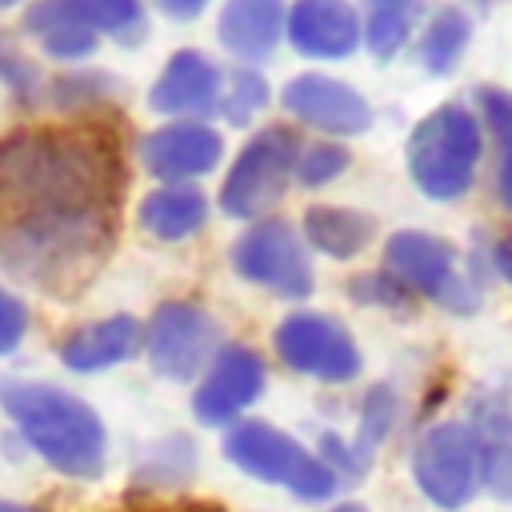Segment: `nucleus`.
Wrapping results in <instances>:
<instances>
[{"instance_id": "nucleus-1", "label": "nucleus", "mask_w": 512, "mask_h": 512, "mask_svg": "<svg viewBox=\"0 0 512 512\" xmlns=\"http://www.w3.org/2000/svg\"><path fill=\"white\" fill-rule=\"evenodd\" d=\"M124 192L112 128L24 124L0 136V260L48 292L72 296L104 264Z\"/></svg>"}, {"instance_id": "nucleus-2", "label": "nucleus", "mask_w": 512, "mask_h": 512, "mask_svg": "<svg viewBox=\"0 0 512 512\" xmlns=\"http://www.w3.org/2000/svg\"><path fill=\"white\" fill-rule=\"evenodd\" d=\"M0 408L24 444L72 480H96L108 460L104 420L88 400L44 380H0Z\"/></svg>"}, {"instance_id": "nucleus-3", "label": "nucleus", "mask_w": 512, "mask_h": 512, "mask_svg": "<svg viewBox=\"0 0 512 512\" xmlns=\"http://www.w3.org/2000/svg\"><path fill=\"white\" fill-rule=\"evenodd\" d=\"M408 176L432 200H460L484 156L480 116L464 104L432 108L408 136Z\"/></svg>"}, {"instance_id": "nucleus-4", "label": "nucleus", "mask_w": 512, "mask_h": 512, "mask_svg": "<svg viewBox=\"0 0 512 512\" xmlns=\"http://www.w3.org/2000/svg\"><path fill=\"white\" fill-rule=\"evenodd\" d=\"M224 456L252 480L280 484L300 500H328L340 488V476L308 452L296 436L280 432L268 420H240L224 436Z\"/></svg>"}, {"instance_id": "nucleus-5", "label": "nucleus", "mask_w": 512, "mask_h": 512, "mask_svg": "<svg viewBox=\"0 0 512 512\" xmlns=\"http://www.w3.org/2000/svg\"><path fill=\"white\" fill-rule=\"evenodd\" d=\"M300 136L288 124H264L232 160L220 184V208L232 220H260L296 180Z\"/></svg>"}, {"instance_id": "nucleus-6", "label": "nucleus", "mask_w": 512, "mask_h": 512, "mask_svg": "<svg viewBox=\"0 0 512 512\" xmlns=\"http://www.w3.org/2000/svg\"><path fill=\"white\" fill-rule=\"evenodd\" d=\"M384 268L412 292L428 296L448 312H476L480 308V288L456 268V248L444 236L432 232H392L384 244Z\"/></svg>"}, {"instance_id": "nucleus-7", "label": "nucleus", "mask_w": 512, "mask_h": 512, "mask_svg": "<svg viewBox=\"0 0 512 512\" xmlns=\"http://www.w3.org/2000/svg\"><path fill=\"white\" fill-rule=\"evenodd\" d=\"M232 268L240 280L264 288L272 296H288V300H304L316 284L304 236L288 220H276V216L248 224L236 236Z\"/></svg>"}, {"instance_id": "nucleus-8", "label": "nucleus", "mask_w": 512, "mask_h": 512, "mask_svg": "<svg viewBox=\"0 0 512 512\" xmlns=\"http://www.w3.org/2000/svg\"><path fill=\"white\" fill-rule=\"evenodd\" d=\"M220 348L216 316L196 300H164L144 324V356L156 376L188 384L200 376Z\"/></svg>"}, {"instance_id": "nucleus-9", "label": "nucleus", "mask_w": 512, "mask_h": 512, "mask_svg": "<svg viewBox=\"0 0 512 512\" xmlns=\"http://www.w3.org/2000/svg\"><path fill=\"white\" fill-rule=\"evenodd\" d=\"M272 348L284 368L320 384H348L360 372V348L352 332L328 312H292L276 324Z\"/></svg>"}, {"instance_id": "nucleus-10", "label": "nucleus", "mask_w": 512, "mask_h": 512, "mask_svg": "<svg viewBox=\"0 0 512 512\" xmlns=\"http://www.w3.org/2000/svg\"><path fill=\"white\" fill-rule=\"evenodd\" d=\"M412 480L436 508H464L480 488L476 432L460 420L432 424L412 448Z\"/></svg>"}, {"instance_id": "nucleus-11", "label": "nucleus", "mask_w": 512, "mask_h": 512, "mask_svg": "<svg viewBox=\"0 0 512 512\" xmlns=\"http://www.w3.org/2000/svg\"><path fill=\"white\" fill-rule=\"evenodd\" d=\"M264 384H268V372H264V360L256 348L220 344L192 392V416L208 428L236 424L264 396Z\"/></svg>"}, {"instance_id": "nucleus-12", "label": "nucleus", "mask_w": 512, "mask_h": 512, "mask_svg": "<svg viewBox=\"0 0 512 512\" xmlns=\"http://www.w3.org/2000/svg\"><path fill=\"white\" fill-rule=\"evenodd\" d=\"M136 156L160 184H192L224 160V140L204 120H168L140 136Z\"/></svg>"}, {"instance_id": "nucleus-13", "label": "nucleus", "mask_w": 512, "mask_h": 512, "mask_svg": "<svg viewBox=\"0 0 512 512\" xmlns=\"http://www.w3.org/2000/svg\"><path fill=\"white\" fill-rule=\"evenodd\" d=\"M280 104H284L288 116H296L300 124H308L324 136H360L372 124L368 100L352 84H344L336 76H324V72L292 76L280 92Z\"/></svg>"}, {"instance_id": "nucleus-14", "label": "nucleus", "mask_w": 512, "mask_h": 512, "mask_svg": "<svg viewBox=\"0 0 512 512\" xmlns=\"http://www.w3.org/2000/svg\"><path fill=\"white\" fill-rule=\"evenodd\" d=\"M284 36L308 60H344L360 48L364 24L348 0H292Z\"/></svg>"}, {"instance_id": "nucleus-15", "label": "nucleus", "mask_w": 512, "mask_h": 512, "mask_svg": "<svg viewBox=\"0 0 512 512\" xmlns=\"http://www.w3.org/2000/svg\"><path fill=\"white\" fill-rule=\"evenodd\" d=\"M216 100H220V68L196 48L172 52L156 84L148 88V108L172 120L216 116Z\"/></svg>"}, {"instance_id": "nucleus-16", "label": "nucleus", "mask_w": 512, "mask_h": 512, "mask_svg": "<svg viewBox=\"0 0 512 512\" xmlns=\"http://www.w3.org/2000/svg\"><path fill=\"white\" fill-rule=\"evenodd\" d=\"M284 0H224L216 20V40L240 64H260L276 52L284 36Z\"/></svg>"}, {"instance_id": "nucleus-17", "label": "nucleus", "mask_w": 512, "mask_h": 512, "mask_svg": "<svg viewBox=\"0 0 512 512\" xmlns=\"http://www.w3.org/2000/svg\"><path fill=\"white\" fill-rule=\"evenodd\" d=\"M56 352H60V364L72 372H104L144 352V324L136 316L116 312V316H104L64 336Z\"/></svg>"}, {"instance_id": "nucleus-18", "label": "nucleus", "mask_w": 512, "mask_h": 512, "mask_svg": "<svg viewBox=\"0 0 512 512\" xmlns=\"http://www.w3.org/2000/svg\"><path fill=\"white\" fill-rule=\"evenodd\" d=\"M136 224L156 240H188L208 224V196L196 184H156L136 204Z\"/></svg>"}, {"instance_id": "nucleus-19", "label": "nucleus", "mask_w": 512, "mask_h": 512, "mask_svg": "<svg viewBox=\"0 0 512 512\" xmlns=\"http://www.w3.org/2000/svg\"><path fill=\"white\" fill-rule=\"evenodd\" d=\"M304 244L316 248L320 256L332 260H348L360 256L372 236H376V220L356 212V208H340V204H312L304 212Z\"/></svg>"}, {"instance_id": "nucleus-20", "label": "nucleus", "mask_w": 512, "mask_h": 512, "mask_svg": "<svg viewBox=\"0 0 512 512\" xmlns=\"http://www.w3.org/2000/svg\"><path fill=\"white\" fill-rule=\"evenodd\" d=\"M24 32H32L52 60H88L96 52V44H100V36L84 20H76L64 8V0H36V4H28Z\"/></svg>"}, {"instance_id": "nucleus-21", "label": "nucleus", "mask_w": 512, "mask_h": 512, "mask_svg": "<svg viewBox=\"0 0 512 512\" xmlns=\"http://www.w3.org/2000/svg\"><path fill=\"white\" fill-rule=\"evenodd\" d=\"M476 432V456H480V484L496 500H512V420L496 404H480L476 420L468 424Z\"/></svg>"}, {"instance_id": "nucleus-22", "label": "nucleus", "mask_w": 512, "mask_h": 512, "mask_svg": "<svg viewBox=\"0 0 512 512\" xmlns=\"http://www.w3.org/2000/svg\"><path fill=\"white\" fill-rule=\"evenodd\" d=\"M468 40H472V20H468V12L456 8V4H444V8H436L432 20L424 24L420 44H416V56H420L424 72L444 76V72H452V68L460 64Z\"/></svg>"}, {"instance_id": "nucleus-23", "label": "nucleus", "mask_w": 512, "mask_h": 512, "mask_svg": "<svg viewBox=\"0 0 512 512\" xmlns=\"http://www.w3.org/2000/svg\"><path fill=\"white\" fill-rule=\"evenodd\" d=\"M64 8L76 20H84L96 36H112L124 48H136L148 32L140 0H64Z\"/></svg>"}, {"instance_id": "nucleus-24", "label": "nucleus", "mask_w": 512, "mask_h": 512, "mask_svg": "<svg viewBox=\"0 0 512 512\" xmlns=\"http://www.w3.org/2000/svg\"><path fill=\"white\" fill-rule=\"evenodd\" d=\"M268 96H272V88H268V80L256 72V64H240V68H232V72L220 76L216 116H224L228 124L244 128V124L256 120V112L268 108Z\"/></svg>"}, {"instance_id": "nucleus-25", "label": "nucleus", "mask_w": 512, "mask_h": 512, "mask_svg": "<svg viewBox=\"0 0 512 512\" xmlns=\"http://www.w3.org/2000/svg\"><path fill=\"white\" fill-rule=\"evenodd\" d=\"M396 416H400V400H396V392H392L388 384L368 388V396H364V404H360V428H356V440H348V452H352V460H356L360 472L368 468L376 444H384V436L392 432Z\"/></svg>"}, {"instance_id": "nucleus-26", "label": "nucleus", "mask_w": 512, "mask_h": 512, "mask_svg": "<svg viewBox=\"0 0 512 512\" xmlns=\"http://www.w3.org/2000/svg\"><path fill=\"white\" fill-rule=\"evenodd\" d=\"M480 112L488 120V128L500 140V168H496V196L504 208H512V92H496V88H480L476 92Z\"/></svg>"}, {"instance_id": "nucleus-27", "label": "nucleus", "mask_w": 512, "mask_h": 512, "mask_svg": "<svg viewBox=\"0 0 512 512\" xmlns=\"http://www.w3.org/2000/svg\"><path fill=\"white\" fill-rule=\"evenodd\" d=\"M108 96H116V76L112 72H68V76H56L48 84V100L64 112L96 108Z\"/></svg>"}, {"instance_id": "nucleus-28", "label": "nucleus", "mask_w": 512, "mask_h": 512, "mask_svg": "<svg viewBox=\"0 0 512 512\" xmlns=\"http://www.w3.org/2000/svg\"><path fill=\"white\" fill-rule=\"evenodd\" d=\"M364 24V44L376 60H392L408 36H412V12H388V8H368Z\"/></svg>"}, {"instance_id": "nucleus-29", "label": "nucleus", "mask_w": 512, "mask_h": 512, "mask_svg": "<svg viewBox=\"0 0 512 512\" xmlns=\"http://www.w3.org/2000/svg\"><path fill=\"white\" fill-rule=\"evenodd\" d=\"M348 164H352V156H348L344 144H336V140H316V144H304V148H300V156H296V180H300L304 188H324V184H332Z\"/></svg>"}, {"instance_id": "nucleus-30", "label": "nucleus", "mask_w": 512, "mask_h": 512, "mask_svg": "<svg viewBox=\"0 0 512 512\" xmlns=\"http://www.w3.org/2000/svg\"><path fill=\"white\" fill-rule=\"evenodd\" d=\"M0 84L20 100V104H36L44 92V76L40 68L20 52V44L12 36L0 32Z\"/></svg>"}, {"instance_id": "nucleus-31", "label": "nucleus", "mask_w": 512, "mask_h": 512, "mask_svg": "<svg viewBox=\"0 0 512 512\" xmlns=\"http://www.w3.org/2000/svg\"><path fill=\"white\" fill-rule=\"evenodd\" d=\"M348 292H352V300H360V304H384V308H404L408 296H412L388 268H384V272H364V276L348 280Z\"/></svg>"}, {"instance_id": "nucleus-32", "label": "nucleus", "mask_w": 512, "mask_h": 512, "mask_svg": "<svg viewBox=\"0 0 512 512\" xmlns=\"http://www.w3.org/2000/svg\"><path fill=\"white\" fill-rule=\"evenodd\" d=\"M28 336V304L0 284V356L16 352Z\"/></svg>"}, {"instance_id": "nucleus-33", "label": "nucleus", "mask_w": 512, "mask_h": 512, "mask_svg": "<svg viewBox=\"0 0 512 512\" xmlns=\"http://www.w3.org/2000/svg\"><path fill=\"white\" fill-rule=\"evenodd\" d=\"M156 8L164 16H172V20H192V16H200L208 8V0H156Z\"/></svg>"}, {"instance_id": "nucleus-34", "label": "nucleus", "mask_w": 512, "mask_h": 512, "mask_svg": "<svg viewBox=\"0 0 512 512\" xmlns=\"http://www.w3.org/2000/svg\"><path fill=\"white\" fill-rule=\"evenodd\" d=\"M492 264H496V272L512 284V236H504V240L492 248Z\"/></svg>"}, {"instance_id": "nucleus-35", "label": "nucleus", "mask_w": 512, "mask_h": 512, "mask_svg": "<svg viewBox=\"0 0 512 512\" xmlns=\"http://www.w3.org/2000/svg\"><path fill=\"white\" fill-rule=\"evenodd\" d=\"M420 0H368V8H388V12H412L416 16Z\"/></svg>"}, {"instance_id": "nucleus-36", "label": "nucleus", "mask_w": 512, "mask_h": 512, "mask_svg": "<svg viewBox=\"0 0 512 512\" xmlns=\"http://www.w3.org/2000/svg\"><path fill=\"white\" fill-rule=\"evenodd\" d=\"M0 512H36L28 504H16V500H0Z\"/></svg>"}, {"instance_id": "nucleus-37", "label": "nucleus", "mask_w": 512, "mask_h": 512, "mask_svg": "<svg viewBox=\"0 0 512 512\" xmlns=\"http://www.w3.org/2000/svg\"><path fill=\"white\" fill-rule=\"evenodd\" d=\"M332 512H368V508H364V504H336Z\"/></svg>"}, {"instance_id": "nucleus-38", "label": "nucleus", "mask_w": 512, "mask_h": 512, "mask_svg": "<svg viewBox=\"0 0 512 512\" xmlns=\"http://www.w3.org/2000/svg\"><path fill=\"white\" fill-rule=\"evenodd\" d=\"M16 4H20V0H0V12H4V8H16Z\"/></svg>"}, {"instance_id": "nucleus-39", "label": "nucleus", "mask_w": 512, "mask_h": 512, "mask_svg": "<svg viewBox=\"0 0 512 512\" xmlns=\"http://www.w3.org/2000/svg\"><path fill=\"white\" fill-rule=\"evenodd\" d=\"M476 4H488V0H476Z\"/></svg>"}]
</instances>
